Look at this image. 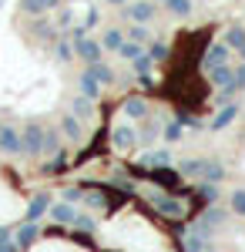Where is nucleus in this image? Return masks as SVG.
Instances as JSON below:
<instances>
[{"instance_id":"obj_24","label":"nucleus","mask_w":245,"mask_h":252,"mask_svg":"<svg viewBox=\"0 0 245 252\" xmlns=\"http://www.w3.org/2000/svg\"><path fill=\"white\" fill-rule=\"evenodd\" d=\"M71 108H74L71 115H74L77 121H91V115H94V101H88V97H77Z\"/></svg>"},{"instance_id":"obj_22","label":"nucleus","mask_w":245,"mask_h":252,"mask_svg":"<svg viewBox=\"0 0 245 252\" xmlns=\"http://www.w3.org/2000/svg\"><path fill=\"white\" fill-rule=\"evenodd\" d=\"M88 71L94 74V81L101 84V88H104V84H114V71L108 67V64H104V61H97V64H91Z\"/></svg>"},{"instance_id":"obj_41","label":"nucleus","mask_w":245,"mask_h":252,"mask_svg":"<svg viewBox=\"0 0 245 252\" xmlns=\"http://www.w3.org/2000/svg\"><path fill=\"white\" fill-rule=\"evenodd\" d=\"M20 7H24V14H34V17H37V14H44V3H40V0H24Z\"/></svg>"},{"instance_id":"obj_29","label":"nucleus","mask_w":245,"mask_h":252,"mask_svg":"<svg viewBox=\"0 0 245 252\" xmlns=\"http://www.w3.org/2000/svg\"><path fill=\"white\" fill-rule=\"evenodd\" d=\"M74 229H77V232H91V235H94V232H97V222L91 219V215L77 212V215H74Z\"/></svg>"},{"instance_id":"obj_28","label":"nucleus","mask_w":245,"mask_h":252,"mask_svg":"<svg viewBox=\"0 0 245 252\" xmlns=\"http://www.w3.org/2000/svg\"><path fill=\"white\" fill-rule=\"evenodd\" d=\"M168 54H171V51H168V44H161V40H151V44H148V58L154 61V64L168 61Z\"/></svg>"},{"instance_id":"obj_31","label":"nucleus","mask_w":245,"mask_h":252,"mask_svg":"<svg viewBox=\"0 0 245 252\" xmlns=\"http://www.w3.org/2000/svg\"><path fill=\"white\" fill-rule=\"evenodd\" d=\"M128 40H134V44H151V34H148V27H141V24H134V27H128Z\"/></svg>"},{"instance_id":"obj_14","label":"nucleus","mask_w":245,"mask_h":252,"mask_svg":"<svg viewBox=\"0 0 245 252\" xmlns=\"http://www.w3.org/2000/svg\"><path fill=\"white\" fill-rule=\"evenodd\" d=\"M191 195H195L198 202H208V205H212V202H218V195H222V189H218L215 182H198V185L191 189Z\"/></svg>"},{"instance_id":"obj_30","label":"nucleus","mask_w":245,"mask_h":252,"mask_svg":"<svg viewBox=\"0 0 245 252\" xmlns=\"http://www.w3.org/2000/svg\"><path fill=\"white\" fill-rule=\"evenodd\" d=\"M61 152V131H44V155H57Z\"/></svg>"},{"instance_id":"obj_50","label":"nucleus","mask_w":245,"mask_h":252,"mask_svg":"<svg viewBox=\"0 0 245 252\" xmlns=\"http://www.w3.org/2000/svg\"><path fill=\"white\" fill-rule=\"evenodd\" d=\"M0 7H3V0H0Z\"/></svg>"},{"instance_id":"obj_23","label":"nucleus","mask_w":245,"mask_h":252,"mask_svg":"<svg viewBox=\"0 0 245 252\" xmlns=\"http://www.w3.org/2000/svg\"><path fill=\"white\" fill-rule=\"evenodd\" d=\"M67 168H71L67 155H64V152H57V155H54V161H47V165H44L40 172H44V175H64Z\"/></svg>"},{"instance_id":"obj_34","label":"nucleus","mask_w":245,"mask_h":252,"mask_svg":"<svg viewBox=\"0 0 245 252\" xmlns=\"http://www.w3.org/2000/svg\"><path fill=\"white\" fill-rule=\"evenodd\" d=\"M61 202H84V189L81 185H64V192H61Z\"/></svg>"},{"instance_id":"obj_27","label":"nucleus","mask_w":245,"mask_h":252,"mask_svg":"<svg viewBox=\"0 0 245 252\" xmlns=\"http://www.w3.org/2000/svg\"><path fill=\"white\" fill-rule=\"evenodd\" d=\"M225 44L232 47V51L245 47V27H228V31H225Z\"/></svg>"},{"instance_id":"obj_4","label":"nucleus","mask_w":245,"mask_h":252,"mask_svg":"<svg viewBox=\"0 0 245 252\" xmlns=\"http://www.w3.org/2000/svg\"><path fill=\"white\" fill-rule=\"evenodd\" d=\"M74 54L91 67V64H97V61H104V47H101V40L84 37V40H74Z\"/></svg>"},{"instance_id":"obj_25","label":"nucleus","mask_w":245,"mask_h":252,"mask_svg":"<svg viewBox=\"0 0 245 252\" xmlns=\"http://www.w3.org/2000/svg\"><path fill=\"white\" fill-rule=\"evenodd\" d=\"M61 131H64V138H71V141H81V121H77L74 115H67L64 121H61Z\"/></svg>"},{"instance_id":"obj_15","label":"nucleus","mask_w":245,"mask_h":252,"mask_svg":"<svg viewBox=\"0 0 245 252\" xmlns=\"http://www.w3.org/2000/svg\"><path fill=\"white\" fill-rule=\"evenodd\" d=\"M40 235V229H37V222H24L17 232H14V242H17V249H27L34 239Z\"/></svg>"},{"instance_id":"obj_44","label":"nucleus","mask_w":245,"mask_h":252,"mask_svg":"<svg viewBox=\"0 0 245 252\" xmlns=\"http://www.w3.org/2000/svg\"><path fill=\"white\" fill-rule=\"evenodd\" d=\"M138 84H141V88H154V78H151V74H138Z\"/></svg>"},{"instance_id":"obj_39","label":"nucleus","mask_w":245,"mask_h":252,"mask_svg":"<svg viewBox=\"0 0 245 252\" xmlns=\"http://www.w3.org/2000/svg\"><path fill=\"white\" fill-rule=\"evenodd\" d=\"M154 138H158V121H154V118H151L148 125H145V131H141V138H138V141H145V145H151V141H154Z\"/></svg>"},{"instance_id":"obj_47","label":"nucleus","mask_w":245,"mask_h":252,"mask_svg":"<svg viewBox=\"0 0 245 252\" xmlns=\"http://www.w3.org/2000/svg\"><path fill=\"white\" fill-rule=\"evenodd\" d=\"M239 58H242V61H245V47H239Z\"/></svg>"},{"instance_id":"obj_16","label":"nucleus","mask_w":245,"mask_h":252,"mask_svg":"<svg viewBox=\"0 0 245 252\" xmlns=\"http://www.w3.org/2000/svg\"><path fill=\"white\" fill-rule=\"evenodd\" d=\"M124 40H128V37H124V34H121L118 27H108V31H104V37H101V47H104L108 54H118Z\"/></svg>"},{"instance_id":"obj_9","label":"nucleus","mask_w":245,"mask_h":252,"mask_svg":"<svg viewBox=\"0 0 245 252\" xmlns=\"http://www.w3.org/2000/svg\"><path fill=\"white\" fill-rule=\"evenodd\" d=\"M51 195L47 192H37L34 198H31V205H27V222H37V219H44V215L51 212Z\"/></svg>"},{"instance_id":"obj_43","label":"nucleus","mask_w":245,"mask_h":252,"mask_svg":"<svg viewBox=\"0 0 245 252\" xmlns=\"http://www.w3.org/2000/svg\"><path fill=\"white\" fill-rule=\"evenodd\" d=\"M84 27H88V31H91V27H97V10H94V7L88 10V20H84Z\"/></svg>"},{"instance_id":"obj_13","label":"nucleus","mask_w":245,"mask_h":252,"mask_svg":"<svg viewBox=\"0 0 245 252\" xmlns=\"http://www.w3.org/2000/svg\"><path fill=\"white\" fill-rule=\"evenodd\" d=\"M124 115L131 118V121H145V118H148V101L141 94H131L124 101Z\"/></svg>"},{"instance_id":"obj_10","label":"nucleus","mask_w":245,"mask_h":252,"mask_svg":"<svg viewBox=\"0 0 245 252\" xmlns=\"http://www.w3.org/2000/svg\"><path fill=\"white\" fill-rule=\"evenodd\" d=\"M0 152H7V155H20L24 152V141H20V131L14 128H0Z\"/></svg>"},{"instance_id":"obj_32","label":"nucleus","mask_w":245,"mask_h":252,"mask_svg":"<svg viewBox=\"0 0 245 252\" xmlns=\"http://www.w3.org/2000/svg\"><path fill=\"white\" fill-rule=\"evenodd\" d=\"M205 249H208L205 235H198V232H188V239H185V252H205Z\"/></svg>"},{"instance_id":"obj_8","label":"nucleus","mask_w":245,"mask_h":252,"mask_svg":"<svg viewBox=\"0 0 245 252\" xmlns=\"http://www.w3.org/2000/svg\"><path fill=\"white\" fill-rule=\"evenodd\" d=\"M239 111H242V108H239L235 101H228V104H222V108L215 111V118L208 121V128H212V131H222V128H228V125H232V121L239 118Z\"/></svg>"},{"instance_id":"obj_21","label":"nucleus","mask_w":245,"mask_h":252,"mask_svg":"<svg viewBox=\"0 0 245 252\" xmlns=\"http://www.w3.org/2000/svg\"><path fill=\"white\" fill-rule=\"evenodd\" d=\"M54 58L61 61V64H67V61H74L77 54H74V40H54Z\"/></svg>"},{"instance_id":"obj_7","label":"nucleus","mask_w":245,"mask_h":252,"mask_svg":"<svg viewBox=\"0 0 245 252\" xmlns=\"http://www.w3.org/2000/svg\"><path fill=\"white\" fill-rule=\"evenodd\" d=\"M138 138H141V131H138L134 125H114V131H111L114 148H121V152L134 148V141H138Z\"/></svg>"},{"instance_id":"obj_3","label":"nucleus","mask_w":245,"mask_h":252,"mask_svg":"<svg viewBox=\"0 0 245 252\" xmlns=\"http://www.w3.org/2000/svg\"><path fill=\"white\" fill-rule=\"evenodd\" d=\"M20 141H24V155H44V128L40 125H27L20 131Z\"/></svg>"},{"instance_id":"obj_11","label":"nucleus","mask_w":245,"mask_h":252,"mask_svg":"<svg viewBox=\"0 0 245 252\" xmlns=\"http://www.w3.org/2000/svg\"><path fill=\"white\" fill-rule=\"evenodd\" d=\"M51 219H54V225H74V205H71V202H54V205H51Z\"/></svg>"},{"instance_id":"obj_1","label":"nucleus","mask_w":245,"mask_h":252,"mask_svg":"<svg viewBox=\"0 0 245 252\" xmlns=\"http://www.w3.org/2000/svg\"><path fill=\"white\" fill-rule=\"evenodd\" d=\"M148 202H151V209L161 215V219H171V222H178V219L188 215L185 202H182L178 195H171V192H148Z\"/></svg>"},{"instance_id":"obj_46","label":"nucleus","mask_w":245,"mask_h":252,"mask_svg":"<svg viewBox=\"0 0 245 252\" xmlns=\"http://www.w3.org/2000/svg\"><path fill=\"white\" fill-rule=\"evenodd\" d=\"M108 3H111V7H128L131 0H108Z\"/></svg>"},{"instance_id":"obj_33","label":"nucleus","mask_w":245,"mask_h":252,"mask_svg":"<svg viewBox=\"0 0 245 252\" xmlns=\"http://www.w3.org/2000/svg\"><path fill=\"white\" fill-rule=\"evenodd\" d=\"M185 138V125L182 121H168L165 125V141H182Z\"/></svg>"},{"instance_id":"obj_5","label":"nucleus","mask_w":245,"mask_h":252,"mask_svg":"<svg viewBox=\"0 0 245 252\" xmlns=\"http://www.w3.org/2000/svg\"><path fill=\"white\" fill-rule=\"evenodd\" d=\"M228 47L225 40H218V44H208L205 47V58H202V67L205 71H212V67H222V64H228Z\"/></svg>"},{"instance_id":"obj_40","label":"nucleus","mask_w":245,"mask_h":252,"mask_svg":"<svg viewBox=\"0 0 245 252\" xmlns=\"http://www.w3.org/2000/svg\"><path fill=\"white\" fill-rule=\"evenodd\" d=\"M0 252H17V242L7 229H0Z\"/></svg>"},{"instance_id":"obj_17","label":"nucleus","mask_w":245,"mask_h":252,"mask_svg":"<svg viewBox=\"0 0 245 252\" xmlns=\"http://www.w3.org/2000/svg\"><path fill=\"white\" fill-rule=\"evenodd\" d=\"M141 165L145 168H165V165H171V152L168 148H154V152H148L141 158Z\"/></svg>"},{"instance_id":"obj_49","label":"nucleus","mask_w":245,"mask_h":252,"mask_svg":"<svg viewBox=\"0 0 245 252\" xmlns=\"http://www.w3.org/2000/svg\"><path fill=\"white\" fill-rule=\"evenodd\" d=\"M205 252H215V249H205Z\"/></svg>"},{"instance_id":"obj_6","label":"nucleus","mask_w":245,"mask_h":252,"mask_svg":"<svg viewBox=\"0 0 245 252\" xmlns=\"http://www.w3.org/2000/svg\"><path fill=\"white\" fill-rule=\"evenodd\" d=\"M124 10V17L134 20V24H148L151 17H154V3L151 0H131L128 7H121Z\"/></svg>"},{"instance_id":"obj_35","label":"nucleus","mask_w":245,"mask_h":252,"mask_svg":"<svg viewBox=\"0 0 245 252\" xmlns=\"http://www.w3.org/2000/svg\"><path fill=\"white\" fill-rule=\"evenodd\" d=\"M118 54H121V58H124V61H134V58H138V54H145V47H141V44H134V40H124Z\"/></svg>"},{"instance_id":"obj_19","label":"nucleus","mask_w":245,"mask_h":252,"mask_svg":"<svg viewBox=\"0 0 245 252\" xmlns=\"http://www.w3.org/2000/svg\"><path fill=\"white\" fill-rule=\"evenodd\" d=\"M202 168H205V158H185L182 165H178V172H182V178H202Z\"/></svg>"},{"instance_id":"obj_38","label":"nucleus","mask_w":245,"mask_h":252,"mask_svg":"<svg viewBox=\"0 0 245 252\" xmlns=\"http://www.w3.org/2000/svg\"><path fill=\"white\" fill-rule=\"evenodd\" d=\"M131 64H134V71H138V74H151V64H154V61H151L148 51H145V54H138Z\"/></svg>"},{"instance_id":"obj_26","label":"nucleus","mask_w":245,"mask_h":252,"mask_svg":"<svg viewBox=\"0 0 245 252\" xmlns=\"http://www.w3.org/2000/svg\"><path fill=\"white\" fill-rule=\"evenodd\" d=\"M191 7H195L191 0H165V10H168L171 17H188Z\"/></svg>"},{"instance_id":"obj_45","label":"nucleus","mask_w":245,"mask_h":252,"mask_svg":"<svg viewBox=\"0 0 245 252\" xmlns=\"http://www.w3.org/2000/svg\"><path fill=\"white\" fill-rule=\"evenodd\" d=\"M40 3H44V10H54V7L61 3V0H40Z\"/></svg>"},{"instance_id":"obj_20","label":"nucleus","mask_w":245,"mask_h":252,"mask_svg":"<svg viewBox=\"0 0 245 252\" xmlns=\"http://www.w3.org/2000/svg\"><path fill=\"white\" fill-rule=\"evenodd\" d=\"M77 84H81V97H88V101H94V97L101 94V84L94 81V74H91V71H84Z\"/></svg>"},{"instance_id":"obj_42","label":"nucleus","mask_w":245,"mask_h":252,"mask_svg":"<svg viewBox=\"0 0 245 252\" xmlns=\"http://www.w3.org/2000/svg\"><path fill=\"white\" fill-rule=\"evenodd\" d=\"M232 84H235L239 91H245V61L239 64V67H235V81H232Z\"/></svg>"},{"instance_id":"obj_48","label":"nucleus","mask_w":245,"mask_h":252,"mask_svg":"<svg viewBox=\"0 0 245 252\" xmlns=\"http://www.w3.org/2000/svg\"><path fill=\"white\" fill-rule=\"evenodd\" d=\"M151 3H165V0H151Z\"/></svg>"},{"instance_id":"obj_12","label":"nucleus","mask_w":245,"mask_h":252,"mask_svg":"<svg viewBox=\"0 0 245 252\" xmlns=\"http://www.w3.org/2000/svg\"><path fill=\"white\" fill-rule=\"evenodd\" d=\"M225 165H222V161H218V158H205V168H202V178H198V182H215V185H218V182H225Z\"/></svg>"},{"instance_id":"obj_18","label":"nucleus","mask_w":245,"mask_h":252,"mask_svg":"<svg viewBox=\"0 0 245 252\" xmlns=\"http://www.w3.org/2000/svg\"><path fill=\"white\" fill-rule=\"evenodd\" d=\"M208 78H212V84H215V88H228V84L235 81V67H228V64L212 67V71H208Z\"/></svg>"},{"instance_id":"obj_37","label":"nucleus","mask_w":245,"mask_h":252,"mask_svg":"<svg viewBox=\"0 0 245 252\" xmlns=\"http://www.w3.org/2000/svg\"><path fill=\"white\" fill-rule=\"evenodd\" d=\"M175 121H182V125H185V128H191V131H198V128H205V125H202V118L188 115V111H178V118H175Z\"/></svg>"},{"instance_id":"obj_36","label":"nucleus","mask_w":245,"mask_h":252,"mask_svg":"<svg viewBox=\"0 0 245 252\" xmlns=\"http://www.w3.org/2000/svg\"><path fill=\"white\" fill-rule=\"evenodd\" d=\"M232 215H245V189L232 192Z\"/></svg>"},{"instance_id":"obj_2","label":"nucleus","mask_w":245,"mask_h":252,"mask_svg":"<svg viewBox=\"0 0 245 252\" xmlns=\"http://www.w3.org/2000/svg\"><path fill=\"white\" fill-rule=\"evenodd\" d=\"M225 209H218V205H215V209H205V215H202V219H195V225H191V232H198V235H212V229H218V225H222V222H225Z\"/></svg>"}]
</instances>
